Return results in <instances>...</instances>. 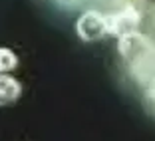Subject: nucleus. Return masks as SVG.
Here are the masks:
<instances>
[{
    "label": "nucleus",
    "instance_id": "2",
    "mask_svg": "<svg viewBox=\"0 0 155 141\" xmlns=\"http://www.w3.org/2000/svg\"><path fill=\"white\" fill-rule=\"evenodd\" d=\"M105 20H107V34L123 38V36H129V34L137 32V28L141 24V14L137 12V8H133V6H125L119 12L105 16Z\"/></svg>",
    "mask_w": 155,
    "mask_h": 141
},
{
    "label": "nucleus",
    "instance_id": "1",
    "mask_svg": "<svg viewBox=\"0 0 155 141\" xmlns=\"http://www.w3.org/2000/svg\"><path fill=\"white\" fill-rule=\"evenodd\" d=\"M155 46L147 36L135 32L129 36H123L117 40V52L127 64H131L133 68H141L147 60L153 56Z\"/></svg>",
    "mask_w": 155,
    "mask_h": 141
},
{
    "label": "nucleus",
    "instance_id": "5",
    "mask_svg": "<svg viewBox=\"0 0 155 141\" xmlns=\"http://www.w3.org/2000/svg\"><path fill=\"white\" fill-rule=\"evenodd\" d=\"M18 66V56L14 54L10 48H0V76L10 74Z\"/></svg>",
    "mask_w": 155,
    "mask_h": 141
},
{
    "label": "nucleus",
    "instance_id": "4",
    "mask_svg": "<svg viewBox=\"0 0 155 141\" xmlns=\"http://www.w3.org/2000/svg\"><path fill=\"white\" fill-rule=\"evenodd\" d=\"M20 93H22V86L18 80L8 74H2L0 76V107L16 103Z\"/></svg>",
    "mask_w": 155,
    "mask_h": 141
},
{
    "label": "nucleus",
    "instance_id": "3",
    "mask_svg": "<svg viewBox=\"0 0 155 141\" xmlns=\"http://www.w3.org/2000/svg\"><path fill=\"white\" fill-rule=\"evenodd\" d=\"M76 32L84 42H97L107 34V20L97 10H87L78 18Z\"/></svg>",
    "mask_w": 155,
    "mask_h": 141
},
{
    "label": "nucleus",
    "instance_id": "6",
    "mask_svg": "<svg viewBox=\"0 0 155 141\" xmlns=\"http://www.w3.org/2000/svg\"><path fill=\"white\" fill-rule=\"evenodd\" d=\"M153 93H155V84H153Z\"/></svg>",
    "mask_w": 155,
    "mask_h": 141
}]
</instances>
